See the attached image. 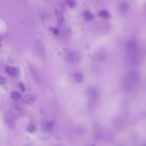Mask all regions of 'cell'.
<instances>
[{
    "label": "cell",
    "instance_id": "13",
    "mask_svg": "<svg viewBox=\"0 0 146 146\" xmlns=\"http://www.w3.org/2000/svg\"><path fill=\"white\" fill-rule=\"evenodd\" d=\"M10 98L13 100H19L21 98L20 94L16 91H12L10 94Z\"/></svg>",
    "mask_w": 146,
    "mask_h": 146
},
{
    "label": "cell",
    "instance_id": "9",
    "mask_svg": "<svg viewBox=\"0 0 146 146\" xmlns=\"http://www.w3.org/2000/svg\"><path fill=\"white\" fill-rule=\"evenodd\" d=\"M35 45L39 54L44 56L45 55V51H44V46L42 42L40 39H38L35 40Z\"/></svg>",
    "mask_w": 146,
    "mask_h": 146
},
{
    "label": "cell",
    "instance_id": "5",
    "mask_svg": "<svg viewBox=\"0 0 146 146\" xmlns=\"http://www.w3.org/2000/svg\"><path fill=\"white\" fill-rule=\"evenodd\" d=\"M5 121L6 123L9 127H14L15 121V117L11 113H9L5 115Z\"/></svg>",
    "mask_w": 146,
    "mask_h": 146
},
{
    "label": "cell",
    "instance_id": "12",
    "mask_svg": "<svg viewBox=\"0 0 146 146\" xmlns=\"http://www.w3.org/2000/svg\"><path fill=\"white\" fill-rule=\"evenodd\" d=\"M73 77L74 80L78 83H82L83 80V76L82 75V74H81L80 72H75L74 74L73 75Z\"/></svg>",
    "mask_w": 146,
    "mask_h": 146
},
{
    "label": "cell",
    "instance_id": "6",
    "mask_svg": "<svg viewBox=\"0 0 146 146\" xmlns=\"http://www.w3.org/2000/svg\"><path fill=\"white\" fill-rule=\"evenodd\" d=\"M29 70L31 72V74L33 77L34 80H35V82L36 83H37L38 84H39L40 83V78H39V74L37 72V70H36V68L31 64H29Z\"/></svg>",
    "mask_w": 146,
    "mask_h": 146
},
{
    "label": "cell",
    "instance_id": "22",
    "mask_svg": "<svg viewBox=\"0 0 146 146\" xmlns=\"http://www.w3.org/2000/svg\"><path fill=\"white\" fill-rule=\"evenodd\" d=\"M91 146H95V145H94V144H92Z\"/></svg>",
    "mask_w": 146,
    "mask_h": 146
},
{
    "label": "cell",
    "instance_id": "15",
    "mask_svg": "<svg viewBox=\"0 0 146 146\" xmlns=\"http://www.w3.org/2000/svg\"><path fill=\"white\" fill-rule=\"evenodd\" d=\"M99 16L104 18H109L110 17V14L109 12L105 10H102L98 13Z\"/></svg>",
    "mask_w": 146,
    "mask_h": 146
},
{
    "label": "cell",
    "instance_id": "21",
    "mask_svg": "<svg viewBox=\"0 0 146 146\" xmlns=\"http://www.w3.org/2000/svg\"><path fill=\"white\" fill-rule=\"evenodd\" d=\"M143 146H146V144H144L143 145Z\"/></svg>",
    "mask_w": 146,
    "mask_h": 146
},
{
    "label": "cell",
    "instance_id": "8",
    "mask_svg": "<svg viewBox=\"0 0 146 146\" xmlns=\"http://www.w3.org/2000/svg\"><path fill=\"white\" fill-rule=\"evenodd\" d=\"M54 121L51 120V121H47L45 122L43 125V130L45 132H50L52 131L53 127H54Z\"/></svg>",
    "mask_w": 146,
    "mask_h": 146
},
{
    "label": "cell",
    "instance_id": "7",
    "mask_svg": "<svg viewBox=\"0 0 146 146\" xmlns=\"http://www.w3.org/2000/svg\"><path fill=\"white\" fill-rule=\"evenodd\" d=\"M5 71L10 76L13 77H15L18 74V70L15 67L7 66L5 68Z\"/></svg>",
    "mask_w": 146,
    "mask_h": 146
},
{
    "label": "cell",
    "instance_id": "16",
    "mask_svg": "<svg viewBox=\"0 0 146 146\" xmlns=\"http://www.w3.org/2000/svg\"><path fill=\"white\" fill-rule=\"evenodd\" d=\"M83 16L87 20H92L94 18V15L93 14L88 10H86L83 13Z\"/></svg>",
    "mask_w": 146,
    "mask_h": 146
},
{
    "label": "cell",
    "instance_id": "20",
    "mask_svg": "<svg viewBox=\"0 0 146 146\" xmlns=\"http://www.w3.org/2000/svg\"><path fill=\"white\" fill-rule=\"evenodd\" d=\"M51 31H52V33H53L54 34H55V35L58 34V33H59V30H58V29L57 28H56V27L51 28Z\"/></svg>",
    "mask_w": 146,
    "mask_h": 146
},
{
    "label": "cell",
    "instance_id": "18",
    "mask_svg": "<svg viewBox=\"0 0 146 146\" xmlns=\"http://www.w3.org/2000/svg\"><path fill=\"white\" fill-rule=\"evenodd\" d=\"M6 83H7V79L4 76L0 75V84H6Z\"/></svg>",
    "mask_w": 146,
    "mask_h": 146
},
{
    "label": "cell",
    "instance_id": "17",
    "mask_svg": "<svg viewBox=\"0 0 146 146\" xmlns=\"http://www.w3.org/2000/svg\"><path fill=\"white\" fill-rule=\"evenodd\" d=\"M67 3H68V6L71 7H74L76 6V2L72 0H70V1H67Z\"/></svg>",
    "mask_w": 146,
    "mask_h": 146
},
{
    "label": "cell",
    "instance_id": "2",
    "mask_svg": "<svg viewBox=\"0 0 146 146\" xmlns=\"http://www.w3.org/2000/svg\"><path fill=\"white\" fill-rule=\"evenodd\" d=\"M126 49L128 52H129L131 56V59L133 61L136 60L135 54L137 50V42L135 38H132L130 39L126 44Z\"/></svg>",
    "mask_w": 146,
    "mask_h": 146
},
{
    "label": "cell",
    "instance_id": "19",
    "mask_svg": "<svg viewBox=\"0 0 146 146\" xmlns=\"http://www.w3.org/2000/svg\"><path fill=\"white\" fill-rule=\"evenodd\" d=\"M18 86L20 88V90H21L22 92H25V86L23 84V83H22L21 82H20L19 83H18Z\"/></svg>",
    "mask_w": 146,
    "mask_h": 146
},
{
    "label": "cell",
    "instance_id": "11",
    "mask_svg": "<svg viewBox=\"0 0 146 146\" xmlns=\"http://www.w3.org/2000/svg\"><path fill=\"white\" fill-rule=\"evenodd\" d=\"M129 6L126 2H122L119 5V10L122 13H126L128 10Z\"/></svg>",
    "mask_w": 146,
    "mask_h": 146
},
{
    "label": "cell",
    "instance_id": "1",
    "mask_svg": "<svg viewBox=\"0 0 146 146\" xmlns=\"http://www.w3.org/2000/svg\"><path fill=\"white\" fill-rule=\"evenodd\" d=\"M139 79L138 73L135 71H130L125 78L124 87L127 90L133 88Z\"/></svg>",
    "mask_w": 146,
    "mask_h": 146
},
{
    "label": "cell",
    "instance_id": "10",
    "mask_svg": "<svg viewBox=\"0 0 146 146\" xmlns=\"http://www.w3.org/2000/svg\"><path fill=\"white\" fill-rule=\"evenodd\" d=\"M55 14L56 17L58 18V23L59 24H63L64 22V17L62 13V12L57 9L55 10Z\"/></svg>",
    "mask_w": 146,
    "mask_h": 146
},
{
    "label": "cell",
    "instance_id": "23",
    "mask_svg": "<svg viewBox=\"0 0 146 146\" xmlns=\"http://www.w3.org/2000/svg\"><path fill=\"white\" fill-rule=\"evenodd\" d=\"M1 37L0 36V42H1Z\"/></svg>",
    "mask_w": 146,
    "mask_h": 146
},
{
    "label": "cell",
    "instance_id": "4",
    "mask_svg": "<svg viewBox=\"0 0 146 146\" xmlns=\"http://www.w3.org/2000/svg\"><path fill=\"white\" fill-rule=\"evenodd\" d=\"M36 99L37 97L35 94H27L24 96L23 99V102L26 104L31 105L33 104L36 102Z\"/></svg>",
    "mask_w": 146,
    "mask_h": 146
},
{
    "label": "cell",
    "instance_id": "3",
    "mask_svg": "<svg viewBox=\"0 0 146 146\" xmlns=\"http://www.w3.org/2000/svg\"><path fill=\"white\" fill-rule=\"evenodd\" d=\"M66 59L69 62L76 63L80 59V54L78 51L71 52L67 55Z\"/></svg>",
    "mask_w": 146,
    "mask_h": 146
},
{
    "label": "cell",
    "instance_id": "14",
    "mask_svg": "<svg viewBox=\"0 0 146 146\" xmlns=\"http://www.w3.org/2000/svg\"><path fill=\"white\" fill-rule=\"evenodd\" d=\"M36 130V127L33 123H30L27 127V131L30 133H34Z\"/></svg>",
    "mask_w": 146,
    "mask_h": 146
}]
</instances>
